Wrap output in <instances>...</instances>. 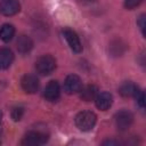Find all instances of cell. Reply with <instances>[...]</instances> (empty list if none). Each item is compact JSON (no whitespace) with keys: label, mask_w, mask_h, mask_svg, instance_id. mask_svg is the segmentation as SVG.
<instances>
[{"label":"cell","mask_w":146,"mask_h":146,"mask_svg":"<svg viewBox=\"0 0 146 146\" xmlns=\"http://www.w3.org/2000/svg\"><path fill=\"white\" fill-rule=\"evenodd\" d=\"M63 35H64L65 40L67 41V44L70 46V48L74 52H81L82 51L81 41H80L78 34L73 30H71V29H64L63 30Z\"/></svg>","instance_id":"4"},{"label":"cell","mask_w":146,"mask_h":146,"mask_svg":"<svg viewBox=\"0 0 146 146\" xmlns=\"http://www.w3.org/2000/svg\"><path fill=\"white\" fill-rule=\"evenodd\" d=\"M82 88V82L81 79L75 75V74H70L66 76L65 81H64V90L67 94H75L78 91H80V89Z\"/></svg>","instance_id":"7"},{"label":"cell","mask_w":146,"mask_h":146,"mask_svg":"<svg viewBox=\"0 0 146 146\" xmlns=\"http://www.w3.org/2000/svg\"><path fill=\"white\" fill-rule=\"evenodd\" d=\"M119 143L117 141H115V140H105L104 143H103V145H117Z\"/></svg>","instance_id":"20"},{"label":"cell","mask_w":146,"mask_h":146,"mask_svg":"<svg viewBox=\"0 0 146 146\" xmlns=\"http://www.w3.org/2000/svg\"><path fill=\"white\" fill-rule=\"evenodd\" d=\"M33 47V42L31 40L30 36L27 35H21L17 40V49L19 52L22 54H25L27 51H30Z\"/></svg>","instance_id":"14"},{"label":"cell","mask_w":146,"mask_h":146,"mask_svg":"<svg viewBox=\"0 0 146 146\" xmlns=\"http://www.w3.org/2000/svg\"><path fill=\"white\" fill-rule=\"evenodd\" d=\"M48 140V136L40 131H30L22 139L21 144L24 146H40Z\"/></svg>","instance_id":"3"},{"label":"cell","mask_w":146,"mask_h":146,"mask_svg":"<svg viewBox=\"0 0 146 146\" xmlns=\"http://www.w3.org/2000/svg\"><path fill=\"white\" fill-rule=\"evenodd\" d=\"M60 95V87L57 81H50L43 91V97L49 102H55L59 98Z\"/></svg>","instance_id":"9"},{"label":"cell","mask_w":146,"mask_h":146,"mask_svg":"<svg viewBox=\"0 0 146 146\" xmlns=\"http://www.w3.org/2000/svg\"><path fill=\"white\" fill-rule=\"evenodd\" d=\"M1 119H2V113H1V111H0V122H1Z\"/></svg>","instance_id":"21"},{"label":"cell","mask_w":146,"mask_h":146,"mask_svg":"<svg viewBox=\"0 0 146 146\" xmlns=\"http://www.w3.org/2000/svg\"><path fill=\"white\" fill-rule=\"evenodd\" d=\"M21 86L25 92L34 94L39 89V80L33 74H25L21 80Z\"/></svg>","instance_id":"6"},{"label":"cell","mask_w":146,"mask_h":146,"mask_svg":"<svg viewBox=\"0 0 146 146\" xmlns=\"http://www.w3.org/2000/svg\"><path fill=\"white\" fill-rule=\"evenodd\" d=\"M97 121V116L91 111H82L75 116V125L82 131L91 130Z\"/></svg>","instance_id":"1"},{"label":"cell","mask_w":146,"mask_h":146,"mask_svg":"<svg viewBox=\"0 0 146 146\" xmlns=\"http://www.w3.org/2000/svg\"><path fill=\"white\" fill-rule=\"evenodd\" d=\"M141 2H143V0H124V7L127 9H133V8L138 7Z\"/></svg>","instance_id":"17"},{"label":"cell","mask_w":146,"mask_h":146,"mask_svg":"<svg viewBox=\"0 0 146 146\" xmlns=\"http://www.w3.org/2000/svg\"><path fill=\"white\" fill-rule=\"evenodd\" d=\"M132 121H133V116L128 111H120L119 113L115 114L114 117L115 125L119 130H127L132 124Z\"/></svg>","instance_id":"5"},{"label":"cell","mask_w":146,"mask_h":146,"mask_svg":"<svg viewBox=\"0 0 146 146\" xmlns=\"http://www.w3.org/2000/svg\"><path fill=\"white\" fill-rule=\"evenodd\" d=\"M95 103H96V106L102 110V111H106L111 107L112 103H113V96L110 94V92H99L97 94V96L95 97Z\"/></svg>","instance_id":"10"},{"label":"cell","mask_w":146,"mask_h":146,"mask_svg":"<svg viewBox=\"0 0 146 146\" xmlns=\"http://www.w3.org/2000/svg\"><path fill=\"white\" fill-rule=\"evenodd\" d=\"M81 94H80V97L86 100V102H90L92 99H95V97L97 96L98 94V88L95 86V84H88L84 88H81L80 89Z\"/></svg>","instance_id":"12"},{"label":"cell","mask_w":146,"mask_h":146,"mask_svg":"<svg viewBox=\"0 0 146 146\" xmlns=\"http://www.w3.org/2000/svg\"><path fill=\"white\" fill-rule=\"evenodd\" d=\"M56 68V59L51 55H43L35 62V70L41 75H49Z\"/></svg>","instance_id":"2"},{"label":"cell","mask_w":146,"mask_h":146,"mask_svg":"<svg viewBox=\"0 0 146 146\" xmlns=\"http://www.w3.org/2000/svg\"><path fill=\"white\" fill-rule=\"evenodd\" d=\"M138 25L140 26V30H141L143 34H145V26H146V24H145V15H141V16L139 17V19H138Z\"/></svg>","instance_id":"19"},{"label":"cell","mask_w":146,"mask_h":146,"mask_svg":"<svg viewBox=\"0 0 146 146\" xmlns=\"http://www.w3.org/2000/svg\"><path fill=\"white\" fill-rule=\"evenodd\" d=\"M15 35V27L11 24H3L0 27V39L3 42H9Z\"/></svg>","instance_id":"15"},{"label":"cell","mask_w":146,"mask_h":146,"mask_svg":"<svg viewBox=\"0 0 146 146\" xmlns=\"http://www.w3.org/2000/svg\"><path fill=\"white\" fill-rule=\"evenodd\" d=\"M21 9V5L17 0H1L0 1V11L5 16H13L17 14Z\"/></svg>","instance_id":"8"},{"label":"cell","mask_w":146,"mask_h":146,"mask_svg":"<svg viewBox=\"0 0 146 146\" xmlns=\"http://www.w3.org/2000/svg\"><path fill=\"white\" fill-rule=\"evenodd\" d=\"M138 90H139V88H138L133 82H131V81L124 82V83L120 87V89H119L120 94H121L123 97H132V96L135 97Z\"/></svg>","instance_id":"13"},{"label":"cell","mask_w":146,"mask_h":146,"mask_svg":"<svg viewBox=\"0 0 146 146\" xmlns=\"http://www.w3.org/2000/svg\"><path fill=\"white\" fill-rule=\"evenodd\" d=\"M135 97H136V99H137L138 104H139L141 107H144V106H145V94H144V91L138 90Z\"/></svg>","instance_id":"18"},{"label":"cell","mask_w":146,"mask_h":146,"mask_svg":"<svg viewBox=\"0 0 146 146\" xmlns=\"http://www.w3.org/2000/svg\"><path fill=\"white\" fill-rule=\"evenodd\" d=\"M23 113H24V110L23 107L21 106H17V107H14L13 111H11V117L15 120V121H19L23 116Z\"/></svg>","instance_id":"16"},{"label":"cell","mask_w":146,"mask_h":146,"mask_svg":"<svg viewBox=\"0 0 146 146\" xmlns=\"http://www.w3.org/2000/svg\"><path fill=\"white\" fill-rule=\"evenodd\" d=\"M14 60V54L9 48H0V70L8 68Z\"/></svg>","instance_id":"11"}]
</instances>
